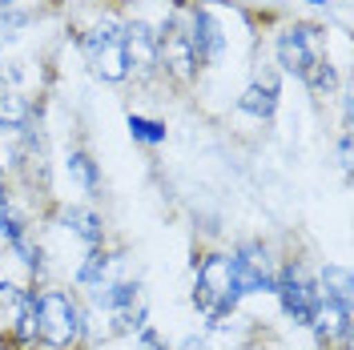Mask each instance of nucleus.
<instances>
[{
	"instance_id": "1",
	"label": "nucleus",
	"mask_w": 354,
	"mask_h": 350,
	"mask_svg": "<svg viewBox=\"0 0 354 350\" xmlns=\"http://www.w3.org/2000/svg\"><path fill=\"white\" fill-rule=\"evenodd\" d=\"M32 318H37V338L48 350H73L81 338V310L65 290H41L32 294Z\"/></svg>"
},
{
	"instance_id": "2",
	"label": "nucleus",
	"mask_w": 354,
	"mask_h": 350,
	"mask_svg": "<svg viewBox=\"0 0 354 350\" xmlns=\"http://www.w3.org/2000/svg\"><path fill=\"white\" fill-rule=\"evenodd\" d=\"M238 298H242V290H238V282H234V262H230V254H205V258L198 262V290H194V302L221 326V318L234 314Z\"/></svg>"
},
{
	"instance_id": "3",
	"label": "nucleus",
	"mask_w": 354,
	"mask_h": 350,
	"mask_svg": "<svg viewBox=\"0 0 354 350\" xmlns=\"http://www.w3.org/2000/svg\"><path fill=\"white\" fill-rule=\"evenodd\" d=\"M81 48H85V61L93 65V73L101 81H125L129 77V65H125V44H121V33L113 24H101L81 37Z\"/></svg>"
},
{
	"instance_id": "4",
	"label": "nucleus",
	"mask_w": 354,
	"mask_h": 350,
	"mask_svg": "<svg viewBox=\"0 0 354 350\" xmlns=\"http://www.w3.org/2000/svg\"><path fill=\"white\" fill-rule=\"evenodd\" d=\"M274 294H278V302H282V310H286V318L294 326H310L314 310L322 302V290L310 282L298 266H286V270L274 278Z\"/></svg>"
},
{
	"instance_id": "5",
	"label": "nucleus",
	"mask_w": 354,
	"mask_h": 350,
	"mask_svg": "<svg viewBox=\"0 0 354 350\" xmlns=\"http://www.w3.org/2000/svg\"><path fill=\"white\" fill-rule=\"evenodd\" d=\"M322 61V48H318V28L310 24H294L278 37V65L294 73V77H306L310 68Z\"/></svg>"
},
{
	"instance_id": "6",
	"label": "nucleus",
	"mask_w": 354,
	"mask_h": 350,
	"mask_svg": "<svg viewBox=\"0 0 354 350\" xmlns=\"http://www.w3.org/2000/svg\"><path fill=\"white\" fill-rule=\"evenodd\" d=\"M230 262H234V282L242 294H274V266H270V254H266V246H242V250H234L230 254Z\"/></svg>"
},
{
	"instance_id": "7",
	"label": "nucleus",
	"mask_w": 354,
	"mask_h": 350,
	"mask_svg": "<svg viewBox=\"0 0 354 350\" xmlns=\"http://www.w3.org/2000/svg\"><path fill=\"white\" fill-rule=\"evenodd\" d=\"M157 65H165L177 81H194V73H198V57H194L189 33L177 28L174 21L157 33Z\"/></svg>"
},
{
	"instance_id": "8",
	"label": "nucleus",
	"mask_w": 354,
	"mask_h": 350,
	"mask_svg": "<svg viewBox=\"0 0 354 350\" xmlns=\"http://www.w3.org/2000/svg\"><path fill=\"white\" fill-rule=\"evenodd\" d=\"M310 326L318 330V342H322V350H330L334 342H342V347H346V338H351V302L322 298V302H318V310H314V318H310Z\"/></svg>"
},
{
	"instance_id": "9",
	"label": "nucleus",
	"mask_w": 354,
	"mask_h": 350,
	"mask_svg": "<svg viewBox=\"0 0 354 350\" xmlns=\"http://www.w3.org/2000/svg\"><path fill=\"white\" fill-rule=\"evenodd\" d=\"M189 44H194V57L201 61H221V53H225V37H221V24L214 21V12L205 8V4H198L194 8V21H189Z\"/></svg>"
},
{
	"instance_id": "10",
	"label": "nucleus",
	"mask_w": 354,
	"mask_h": 350,
	"mask_svg": "<svg viewBox=\"0 0 354 350\" xmlns=\"http://www.w3.org/2000/svg\"><path fill=\"white\" fill-rule=\"evenodd\" d=\"M121 44H125V65H129V73L149 77L157 68V33L149 24H129L121 33Z\"/></svg>"
},
{
	"instance_id": "11",
	"label": "nucleus",
	"mask_w": 354,
	"mask_h": 350,
	"mask_svg": "<svg viewBox=\"0 0 354 350\" xmlns=\"http://www.w3.org/2000/svg\"><path fill=\"white\" fill-rule=\"evenodd\" d=\"M245 113H254V117H262L270 121L274 109H278V81H254V85L242 93V101H238Z\"/></svg>"
},
{
	"instance_id": "12",
	"label": "nucleus",
	"mask_w": 354,
	"mask_h": 350,
	"mask_svg": "<svg viewBox=\"0 0 354 350\" xmlns=\"http://www.w3.org/2000/svg\"><path fill=\"white\" fill-rule=\"evenodd\" d=\"M61 221H65L68 230H73L77 238L85 241V246H97V241L105 238V225H101V218H97L93 210H81V205H68L65 214H61Z\"/></svg>"
},
{
	"instance_id": "13",
	"label": "nucleus",
	"mask_w": 354,
	"mask_h": 350,
	"mask_svg": "<svg viewBox=\"0 0 354 350\" xmlns=\"http://www.w3.org/2000/svg\"><path fill=\"white\" fill-rule=\"evenodd\" d=\"M28 125V101H24L21 93H4L0 89V133L4 129H24Z\"/></svg>"
},
{
	"instance_id": "14",
	"label": "nucleus",
	"mask_w": 354,
	"mask_h": 350,
	"mask_svg": "<svg viewBox=\"0 0 354 350\" xmlns=\"http://www.w3.org/2000/svg\"><path fill=\"white\" fill-rule=\"evenodd\" d=\"M68 174H73V181H77L88 197L101 194V174H97V165H93L88 154H68Z\"/></svg>"
},
{
	"instance_id": "15",
	"label": "nucleus",
	"mask_w": 354,
	"mask_h": 350,
	"mask_svg": "<svg viewBox=\"0 0 354 350\" xmlns=\"http://www.w3.org/2000/svg\"><path fill=\"white\" fill-rule=\"evenodd\" d=\"M109 262H113L109 254L93 246V250H88V258L81 262V270H77V282H81V286H101V282H105V274H109Z\"/></svg>"
},
{
	"instance_id": "16",
	"label": "nucleus",
	"mask_w": 354,
	"mask_h": 350,
	"mask_svg": "<svg viewBox=\"0 0 354 350\" xmlns=\"http://www.w3.org/2000/svg\"><path fill=\"white\" fill-rule=\"evenodd\" d=\"M93 298H97V306H105V310H125V306H133V298H137V286L117 282V286H105V290L97 286Z\"/></svg>"
},
{
	"instance_id": "17",
	"label": "nucleus",
	"mask_w": 354,
	"mask_h": 350,
	"mask_svg": "<svg viewBox=\"0 0 354 350\" xmlns=\"http://www.w3.org/2000/svg\"><path fill=\"white\" fill-rule=\"evenodd\" d=\"M322 286H326L322 298L351 302V270H342V266H326V270H322Z\"/></svg>"
},
{
	"instance_id": "18",
	"label": "nucleus",
	"mask_w": 354,
	"mask_h": 350,
	"mask_svg": "<svg viewBox=\"0 0 354 350\" xmlns=\"http://www.w3.org/2000/svg\"><path fill=\"white\" fill-rule=\"evenodd\" d=\"M129 133L137 141H145V145H161L165 141V125L161 121H149V117H137V113L129 117Z\"/></svg>"
},
{
	"instance_id": "19",
	"label": "nucleus",
	"mask_w": 354,
	"mask_h": 350,
	"mask_svg": "<svg viewBox=\"0 0 354 350\" xmlns=\"http://www.w3.org/2000/svg\"><path fill=\"white\" fill-rule=\"evenodd\" d=\"M0 238L8 241V246H12V241H21L24 238V225L17 218H12V214H8V210H0Z\"/></svg>"
},
{
	"instance_id": "20",
	"label": "nucleus",
	"mask_w": 354,
	"mask_h": 350,
	"mask_svg": "<svg viewBox=\"0 0 354 350\" xmlns=\"http://www.w3.org/2000/svg\"><path fill=\"white\" fill-rule=\"evenodd\" d=\"M17 28H24V17L4 8V17H0V41H12V37H17Z\"/></svg>"
},
{
	"instance_id": "21",
	"label": "nucleus",
	"mask_w": 354,
	"mask_h": 350,
	"mask_svg": "<svg viewBox=\"0 0 354 350\" xmlns=\"http://www.w3.org/2000/svg\"><path fill=\"white\" fill-rule=\"evenodd\" d=\"M338 157H342V169H351V137L338 141Z\"/></svg>"
},
{
	"instance_id": "22",
	"label": "nucleus",
	"mask_w": 354,
	"mask_h": 350,
	"mask_svg": "<svg viewBox=\"0 0 354 350\" xmlns=\"http://www.w3.org/2000/svg\"><path fill=\"white\" fill-rule=\"evenodd\" d=\"M181 350H205V347H201L198 338H189V342H185V347H181Z\"/></svg>"
},
{
	"instance_id": "23",
	"label": "nucleus",
	"mask_w": 354,
	"mask_h": 350,
	"mask_svg": "<svg viewBox=\"0 0 354 350\" xmlns=\"http://www.w3.org/2000/svg\"><path fill=\"white\" fill-rule=\"evenodd\" d=\"M145 350H165V347H157V342H149V347H145Z\"/></svg>"
},
{
	"instance_id": "24",
	"label": "nucleus",
	"mask_w": 354,
	"mask_h": 350,
	"mask_svg": "<svg viewBox=\"0 0 354 350\" xmlns=\"http://www.w3.org/2000/svg\"><path fill=\"white\" fill-rule=\"evenodd\" d=\"M8 4H12V0H0V8H8Z\"/></svg>"
},
{
	"instance_id": "25",
	"label": "nucleus",
	"mask_w": 354,
	"mask_h": 350,
	"mask_svg": "<svg viewBox=\"0 0 354 350\" xmlns=\"http://www.w3.org/2000/svg\"><path fill=\"white\" fill-rule=\"evenodd\" d=\"M310 4H326V0H310Z\"/></svg>"
}]
</instances>
